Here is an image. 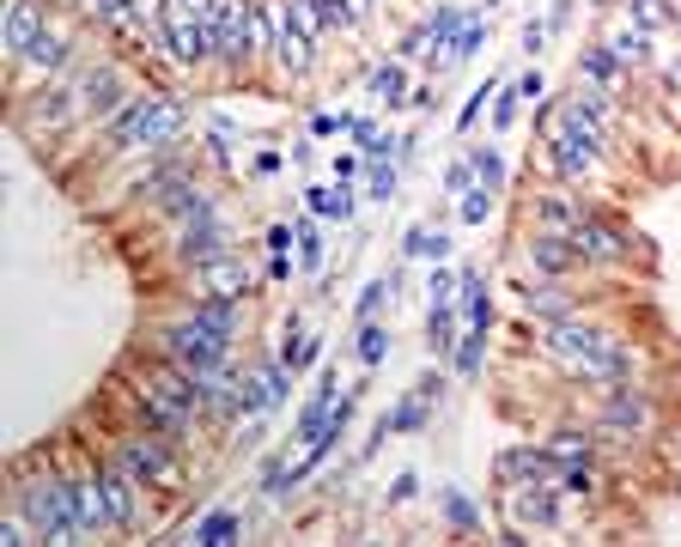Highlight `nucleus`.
I'll list each match as a JSON object with an SVG mask.
<instances>
[{
	"mask_svg": "<svg viewBox=\"0 0 681 547\" xmlns=\"http://www.w3.org/2000/svg\"><path fill=\"white\" fill-rule=\"evenodd\" d=\"M189 129V104L177 98V91H141V98H129V104L110 116L104 141L110 153H146V146H170L177 134Z\"/></svg>",
	"mask_w": 681,
	"mask_h": 547,
	"instance_id": "f257e3e1",
	"label": "nucleus"
},
{
	"mask_svg": "<svg viewBox=\"0 0 681 547\" xmlns=\"http://www.w3.org/2000/svg\"><path fill=\"white\" fill-rule=\"evenodd\" d=\"M232 347L237 341L225 335L220 323H208L201 311H189V316H177V323L158 335V353H165L170 365H183V371H196V378H208L213 365H225L232 359Z\"/></svg>",
	"mask_w": 681,
	"mask_h": 547,
	"instance_id": "f03ea898",
	"label": "nucleus"
},
{
	"mask_svg": "<svg viewBox=\"0 0 681 547\" xmlns=\"http://www.w3.org/2000/svg\"><path fill=\"white\" fill-rule=\"evenodd\" d=\"M19 511L43 529V542H86L67 475H31V481H19Z\"/></svg>",
	"mask_w": 681,
	"mask_h": 547,
	"instance_id": "7ed1b4c3",
	"label": "nucleus"
},
{
	"mask_svg": "<svg viewBox=\"0 0 681 547\" xmlns=\"http://www.w3.org/2000/svg\"><path fill=\"white\" fill-rule=\"evenodd\" d=\"M657 420V402L645 390H633L627 378L621 383H603V402H596V432H609V438H645Z\"/></svg>",
	"mask_w": 681,
	"mask_h": 547,
	"instance_id": "20e7f679",
	"label": "nucleus"
},
{
	"mask_svg": "<svg viewBox=\"0 0 681 547\" xmlns=\"http://www.w3.org/2000/svg\"><path fill=\"white\" fill-rule=\"evenodd\" d=\"M98 487H104V505H110V529H122V535H129V529H141V499H134V493H141V475H134L129 469V462H122V456H116V462H98Z\"/></svg>",
	"mask_w": 681,
	"mask_h": 547,
	"instance_id": "39448f33",
	"label": "nucleus"
},
{
	"mask_svg": "<svg viewBox=\"0 0 681 547\" xmlns=\"http://www.w3.org/2000/svg\"><path fill=\"white\" fill-rule=\"evenodd\" d=\"M275 55L287 62V74H311L316 67V37H311V7L304 0H280V37H275Z\"/></svg>",
	"mask_w": 681,
	"mask_h": 547,
	"instance_id": "423d86ee",
	"label": "nucleus"
},
{
	"mask_svg": "<svg viewBox=\"0 0 681 547\" xmlns=\"http://www.w3.org/2000/svg\"><path fill=\"white\" fill-rule=\"evenodd\" d=\"M116 456L129 462L134 475H141L146 487L177 481V456H170V438H158V432H129V438H116Z\"/></svg>",
	"mask_w": 681,
	"mask_h": 547,
	"instance_id": "0eeeda50",
	"label": "nucleus"
},
{
	"mask_svg": "<svg viewBox=\"0 0 681 547\" xmlns=\"http://www.w3.org/2000/svg\"><path fill=\"white\" fill-rule=\"evenodd\" d=\"M566 237H572L578 261H590V268H609V261H627L633 249H639L627 232H621V225H609V220H590V213H584V220H578Z\"/></svg>",
	"mask_w": 681,
	"mask_h": 547,
	"instance_id": "6e6552de",
	"label": "nucleus"
},
{
	"mask_svg": "<svg viewBox=\"0 0 681 547\" xmlns=\"http://www.w3.org/2000/svg\"><path fill=\"white\" fill-rule=\"evenodd\" d=\"M493 481L517 493L529 481H560V462L548 456V444H511V450L493 456Z\"/></svg>",
	"mask_w": 681,
	"mask_h": 547,
	"instance_id": "1a4fd4ad",
	"label": "nucleus"
},
{
	"mask_svg": "<svg viewBox=\"0 0 681 547\" xmlns=\"http://www.w3.org/2000/svg\"><path fill=\"white\" fill-rule=\"evenodd\" d=\"M542 341H548V353H560L566 365H590L596 353L609 347V335L603 328H590V323H578V316H560V323H542Z\"/></svg>",
	"mask_w": 681,
	"mask_h": 547,
	"instance_id": "9d476101",
	"label": "nucleus"
},
{
	"mask_svg": "<svg viewBox=\"0 0 681 547\" xmlns=\"http://www.w3.org/2000/svg\"><path fill=\"white\" fill-rule=\"evenodd\" d=\"M74 91H79V110L86 116H116L122 104H129V86H122V67H86V74L74 79Z\"/></svg>",
	"mask_w": 681,
	"mask_h": 547,
	"instance_id": "9b49d317",
	"label": "nucleus"
},
{
	"mask_svg": "<svg viewBox=\"0 0 681 547\" xmlns=\"http://www.w3.org/2000/svg\"><path fill=\"white\" fill-rule=\"evenodd\" d=\"M43 31H49V7L43 0H7L0 7V43H7V55H25Z\"/></svg>",
	"mask_w": 681,
	"mask_h": 547,
	"instance_id": "f8f14e48",
	"label": "nucleus"
},
{
	"mask_svg": "<svg viewBox=\"0 0 681 547\" xmlns=\"http://www.w3.org/2000/svg\"><path fill=\"white\" fill-rule=\"evenodd\" d=\"M196 287H201V299H249V261L225 249V256L196 268Z\"/></svg>",
	"mask_w": 681,
	"mask_h": 547,
	"instance_id": "ddd939ff",
	"label": "nucleus"
},
{
	"mask_svg": "<svg viewBox=\"0 0 681 547\" xmlns=\"http://www.w3.org/2000/svg\"><path fill=\"white\" fill-rule=\"evenodd\" d=\"M529 268H536L542 280H566V274L584 268V261H578V249H572L566 232H536L529 237Z\"/></svg>",
	"mask_w": 681,
	"mask_h": 547,
	"instance_id": "4468645a",
	"label": "nucleus"
},
{
	"mask_svg": "<svg viewBox=\"0 0 681 547\" xmlns=\"http://www.w3.org/2000/svg\"><path fill=\"white\" fill-rule=\"evenodd\" d=\"M225 249H232V232L220 225V213H213V220H189L183 237H177V256H183L189 268H201V261L225 256Z\"/></svg>",
	"mask_w": 681,
	"mask_h": 547,
	"instance_id": "2eb2a0df",
	"label": "nucleus"
},
{
	"mask_svg": "<svg viewBox=\"0 0 681 547\" xmlns=\"http://www.w3.org/2000/svg\"><path fill=\"white\" fill-rule=\"evenodd\" d=\"M511 505H517V523H524V529H554V523H560V481H529V487H517V493H511Z\"/></svg>",
	"mask_w": 681,
	"mask_h": 547,
	"instance_id": "dca6fc26",
	"label": "nucleus"
},
{
	"mask_svg": "<svg viewBox=\"0 0 681 547\" xmlns=\"http://www.w3.org/2000/svg\"><path fill=\"white\" fill-rule=\"evenodd\" d=\"M134 408H141V426H146V432H158V438H170V444L183 438V432H189V420H196L189 408L165 402V395H153V390H141V395H134Z\"/></svg>",
	"mask_w": 681,
	"mask_h": 547,
	"instance_id": "f3484780",
	"label": "nucleus"
},
{
	"mask_svg": "<svg viewBox=\"0 0 681 547\" xmlns=\"http://www.w3.org/2000/svg\"><path fill=\"white\" fill-rule=\"evenodd\" d=\"M366 91H371V104H383V110H402L408 104V62H383V67H371V79H366Z\"/></svg>",
	"mask_w": 681,
	"mask_h": 547,
	"instance_id": "a211bd4d",
	"label": "nucleus"
},
{
	"mask_svg": "<svg viewBox=\"0 0 681 547\" xmlns=\"http://www.w3.org/2000/svg\"><path fill=\"white\" fill-rule=\"evenodd\" d=\"M74 511H79V529H86V535L110 529V505H104L98 475H79V481H74Z\"/></svg>",
	"mask_w": 681,
	"mask_h": 547,
	"instance_id": "6ab92c4d",
	"label": "nucleus"
},
{
	"mask_svg": "<svg viewBox=\"0 0 681 547\" xmlns=\"http://www.w3.org/2000/svg\"><path fill=\"white\" fill-rule=\"evenodd\" d=\"M469 328H493V292H487V274L481 268H462V292H457Z\"/></svg>",
	"mask_w": 681,
	"mask_h": 547,
	"instance_id": "aec40b11",
	"label": "nucleus"
},
{
	"mask_svg": "<svg viewBox=\"0 0 681 547\" xmlns=\"http://www.w3.org/2000/svg\"><path fill=\"white\" fill-rule=\"evenodd\" d=\"M74 110H79V91L74 86H49V91H37V98H31V122H43V129H67V122H74Z\"/></svg>",
	"mask_w": 681,
	"mask_h": 547,
	"instance_id": "412c9836",
	"label": "nucleus"
},
{
	"mask_svg": "<svg viewBox=\"0 0 681 547\" xmlns=\"http://www.w3.org/2000/svg\"><path fill=\"white\" fill-rule=\"evenodd\" d=\"M457 304H426V353L433 359H450L457 353Z\"/></svg>",
	"mask_w": 681,
	"mask_h": 547,
	"instance_id": "4be33fe9",
	"label": "nucleus"
},
{
	"mask_svg": "<svg viewBox=\"0 0 681 547\" xmlns=\"http://www.w3.org/2000/svg\"><path fill=\"white\" fill-rule=\"evenodd\" d=\"M524 311L542 323H560V316H572V299H566L560 280H536V287H524Z\"/></svg>",
	"mask_w": 681,
	"mask_h": 547,
	"instance_id": "5701e85b",
	"label": "nucleus"
},
{
	"mask_svg": "<svg viewBox=\"0 0 681 547\" xmlns=\"http://www.w3.org/2000/svg\"><path fill=\"white\" fill-rule=\"evenodd\" d=\"M19 62H31V67H37V74H62V67L74 62V43H67L62 31H43V37L31 43V49L19 55Z\"/></svg>",
	"mask_w": 681,
	"mask_h": 547,
	"instance_id": "b1692460",
	"label": "nucleus"
},
{
	"mask_svg": "<svg viewBox=\"0 0 681 547\" xmlns=\"http://www.w3.org/2000/svg\"><path fill=\"white\" fill-rule=\"evenodd\" d=\"M487 335H493V328H462L457 353H450V371H457V378H481V365H487Z\"/></svg>",
	"mask_w": 681,
	"mask_h": 547,
	"instance_id": "393cba45",
	"label": "nucleus"
},
{
	"mask_svg": "<svg viewBox=\"0 0 681 547\" xmlns=\"http://www.w3.org/2000/svg\"><path fill=\"white\" fill-rule=\"evenodd\" d=\"M304 208L323 213V220H354V182H340V189H304Z\"/></svg>",
	"mask_w": 681,
	"mask_h": 547,
	"instance_id": "a878e982",
	"label": "nucleus"
},
{
	"mask_svg": "<svg viewBox=\"0 0 681 547\" xmlns=\"http://www.w3.org/2000/svg\"><path fill=\"white\" fill-rule=\"evenodd\" d=\"M237 529H244V523H237V511H208V517L189 529V542H201V547H232Z\"/></svg>",
	"mask_w": 681,
	"mask_h": 547,
	"instance_id": "bb28decb",
	"label": "nucleus"
},
{
	"mask_svg": "<svg viewBox=\"0 0 681 547\" xmlns=\"http://www.w3.org/2000/svg\"><path fill=\"white\" fill-rule=\"evenodd\" d=\"M390 328L378 323V316H371V323H359V335H354V353H359V365H366V371H378L383 359H390Z\"/></svg>",
	"mask_w": 681,
	"mask_h": 547,
	"instance_id": "cd10ccee",
	"label": "nucleus"
},
{
	"mask_svg": "<svg viewBox=\"0 0 681 547\" xmlns=\"http://www.w3.org/2000/svg\"><path fill=\"white\" fill-rule=\"evenodd\" d=\"M542 444H548V456L560 462V469H566V462H590V450H596V438L578 432V426H560L554 438H542Z\"/></svg>",
	"mask_w": 681,
	"mask_h": 547,
	"instance_id": "c85d7f7f",
	"label": "nucleus"
},
{
	"mask_svg": "<svg viewBox=\"0 0 681 547\" xmlns=\"http://www.w3.org/2000/svg\"><path fill=\"white\" fill-rule=\"evenodd\" d=\"M438 511H445V523L457 535H481V511H475V499L462 493V487H445V499H438Z\"/></svg>",
	"mask_w": 681,
	"mask_h": 547,
	"instance_id": "c756f323",
	"label": "nucleus"
},
{
	"mask_svg": "<svg viewBox=\"0 0 681 547\" xmlns=\"http://www.w3.org/2000/svg\"><path fill=\"white\" fill-rule=\"evenodd\" d=\"M402 256H420V261H445V256H450V232H438V225H414V232L402 237Z\"/></svg>",
	"mask_w": 681,
	"mask_h": 547,
	"instance_id": "7c9ffc66",
	"label": "nucleus"
},
{
	"mask_svg": "<svg viewBox=\"0 0 681 547\" xmlns=\"http://www.w3.org/2000/svg\"><path fill=\"white\" fill-rule=\"evenodd\" d=\"M578 220H584V213L566 196H536V232H572Z\"/></svg>",
	"mask_w": 681,
	"mask_h": 547,
	"instance_id": "2f4dec72",
	"label": "nucleus"
},
{
	"mask_svg": "<svg viewBox=\"0 0 681 547\" xmlns=\"http://www.w3.org/2000/svg\"><path fill=\"white\" fill-rule=\"evenodd\" d=\"M609 49H615V62H621V67H651V37H645L639 25L615 31V37H609Z\"/></svg>",
	"mask_w": 681,
	"mask_h": 547,
	"instance_id": "473e14b6",
	"label": "nucleus"
},
{
	"mask_svg": "<svg viewBox=\"0 0 681 547\" xmlns=\"http://www.w3.org/2000/svg\"><path fill=\"white\" fill-rule=\"evenodd\" d=\"M627 25H639V31H645V37H651V31H676V25H681V19H676V13H669L663 0H627Z\"/></svg>",
	"mask_w": 681,
	"mask_h": 547,
	"instance_id": "72a5a7b5",
	"label": "nucleus"
},
{
	"mask_svg": "<svg viewBox=\"0 0 681 547\" xmlns=\"http://www.w3.org/2000/svg\"><path fill=\"white\" fill-rule=\"evenodd\" d=\"M280 359L292 365V378H299V371H311L316 359H323V341L316 335H299V323L287 328V347H280Z\"/></svg>",
	"mask_w": 681,
	"mask_h": 547,
	"instance_id": "f704fd0d",
	"label": "nucleus"
},
{
	"mask_svg": "<svg viewBox=\"0 0 681 547\" xmlns=\"http://www.w3.org/2000/svg\"><path fill=\"white\" fill-rule=\"evenodd\" d=\"M383 420H390V432H426L433 426V402H426V395H408V402H395Z\"/></svg>",
	"mask_w": 681,
	"mask_h": 547,
	"instance_id": "c9c22d12",
	"label": "nucleus"
},
{
	"mask_svg": "<svg viewBox=\"0 0 681 547\" xmlns=\"http://www.w3.org/2000/svg\"><path fill=\"white\" fill-rule=\"evenodd\" d=\"M395 182H402L395 158H366V196L371 201H395Z\"/></svg>",
	"mask_w": 681,
	"mask_h": 547,
	"instance_id": "e433bc0d",
	"label": "nucleus"
},
{
	"mask_svg": "<svg viewBox=\"0 0 681 547\" xmlns=\"http://www.w3.org/2000/svg\"><path fill=\"white\" fill-rule=\"evenodd\" d=\"M196 311L208 316V323H220L225 335H244V299H196Z\"/></svg>",
	"mask_w": 681,
	"mask_h": 547,
	"instance_id": "4c0bfd02",
	"label": "nucleus"
},
{
	"mask_svg": "<svg viewBox=\"0 0 681 547\" xmlns=\"http://www.w3.org/2000/svg\"><path fill=\"white\" fill-rule=\"evenodd\" d=\"M578 74H584L590 86H603V91H609V79L621 74V62H615V49H609V43H596V49L578 55Z\"/></svg>",
	"mask_w": 681,
	"mask_h": 547,
	"instance_id": "58836bf2",
	"label": "nucleus"
},
{
	"mask_svg": "<svg viewBox=\"0 0 681 547\" xmlns=\"http://www.w3.org/2000/svg\"><path fill=\"white\" fill-rule=\"evenodd\" d=\"M402 287V274H383V280H371L366 292H359V304H354V323H371V316L383 311V304H390V292Z\"/></svg>",
	"mask_w": 681,
	"mask_h": 547,
	"instance_id": "ea45409f",
	"label": "nucleus"
},
{
	"mask_svg": "<svg viewBox=\"0 0 681 547\" xmlns=\"http://www.w3.org/2000/svg\"><path fill=\"white\" fill-rule=\"evenodd\" d=\"M469 165L487 189H505V153H499V146H469Z\"/></svg>",
	"mask_w": 681,
	"mask_h": 547,
	"instance_id": "a19ab883",
	"label": "nucleus"
},
{
	"mask_svg": "<svg viewBox=\"0 0 681 547\" xmlns=\"http://www.w3.org/2000/svg\"><path fill=\"white\" fill-rule=\"evenodd\" d=\"M493 196H499V189H487V182H475L469 196L457 201V220H462V225H487V220H493Z\"/></svg>",
	"mask_w": 681,
	"mask_h": 547,
	"instance_id": "79ce46f5",
	"label": "nucleus"
},
{
	"mask_svg": "<svg viewBox=\"0 0 681 547\" xmlns=\"http://www.w3.org/2000/svg\"><path fill=\"white\" fill-rule=\"evenodd\" d=\"M311 7V25L323 31V37H340V31H354L347 25V13H340V0H304Z\"/></svg>",
	"mask_w": 681,
	"mask_h": 547,
	"instance_id": "37998d69",
	"label": "nucleus"
},
{
	"mask_svg": "<svg viewBox=\"0 0 681 547\" xmlns=\"http://www.w3.org/2000/svg\"><path fill=\"white\" fill-rule=\"evenodd\" d=\"M299 274H323V232L299 220Z\"/></svg>",
	"mask_w": 681,
	"mask_h": 547,
	"instance_id": "c03bdc74",
	"label": "nucleus"
},
{
	"mask_svg": "<svg viewBox=\"0 0 681 547\" xmlns=\"http://www.w3.org/2000/svg\"><path fill=\"white\" fill-rule=\"evenodd\" d=\"M517 104H524V91H517V79L493 91V134H505L511 122H517Z\"/></svg>",
	"mask_w": 681,
	"mask_h": 547,
	"instance_id": "a18cd8bd",
	"label": "nucleus"
},
{
	"mask_svg": "<svg viewBox=\"0 0 681 547\" xmlns=\"http://www.w3.org/2000/svg\"><path fill=\"white\" fill-rule=\"evenodd\" d=\"M596 487H603V481H596V469H590V462H566V469H560V493H578V499H590Z\"/></svg>",
	"mask_w": 681,
	"mask_h": 547,
	"instance_id": "49530a36",
	"label": "nucleus"
},
{
	"mask_svg": "<svg viewBox=\"0 0 681 547\" xmlns=\"http://www.w3.org/2000/svg\"><path fill=\"white\" fill-rule=\"evenodd\" d=\"M487 49V19L475 13L469 25H462V37H457V49H450V62H475V55Z\"/></svg>",
	"mask_w": 681,
	"mask_h": 547,
	"instance_id": "de8ad7c7",
	"label": "nucleus"
},
{
	"mask_svg": "<svg viewBox=\"0 0 681 547\" xmlns=\"http://www.w3.org/2000/svg\"><path fill=\"white\" fill-rule=\"evenodd\" d=\"M475 182H481V177H475V165H469V153H462L457 158V165H445V196H469V189H475Z\"/></svg>",
	"mask_w": 681,
	"mask_h": 547,
	"instance_id": "09e8293b",
	"label": "nucleus"
},
{
	"mask_svg": "<svg viewBox=\"0 0 681 547\" xmlns=\"http://www.w3.org/2000/svg\"><path fill=\"white\" fill-rule=\"evenodd\" d=\"M493 91H499V86H493V79H487V86H475V98H469V104L457 110V129H462V134H469L475 122H481V110H487V98H493Z\"/></svg>",
	"mask_w": 681,
	"mask_h": 547,
	"instance_id": "8fccbe9b",
	"label": "nucleus"
},
{
	"mask_svg": "<svg viewBox=\"0 0 681 547\" xmlns=\"http://www.w3.org/2000/svg\"><path fill=\"white\" fill-rule=\"evenodd\" d=\"M263 244H268V256H292V249H299V225H287V220H280V225H268V237H263Z\"/></svg>",
	"mask_w": 681,
	"mask_h": 547,
	"instance_id": "3c124183",
	"label": "nucleus"
},
{
	"mask_svg": "<svg viewBox=\"0 0 681 547\" xmlns=\"http://www.w3.org/2000/svg\"><path fill=\"white\" fill-rule=\"evenodd\" d=\"M340 129H347V141H354V146H371V141H378V116H340Z\"/></svg>",
	"mask_w": 681,
	"mask_h": 547,
	"instance_id": "603ef678",
	"label": "nucleus"
},
{
	"mask_svg": "<svg viewBox=\"0 0 681 547\" xmlns=\"http://www.w3.org/2000/svg\"><path fill=\"white\" fill-rule=\"evenodd\" d=\"M366 177V153H340L335 158V182H359Z\"/></svg>",
	"mask_w": 681,
	"mask_h": 547,
	"instance_id": "864d4df0",
	"label": "nucleus"
},
{
	"mask_svg": "<svg viewBox=\"0 0 681 547\" xmlns=\"http://www.w3.org/2000/svg\"><path fill=\"white\" fill-rule=\"evenodd\" d=\"M414 493H420V475H414V469H402V475H395V487H390V505H408Z\"/></svg>",
	"mask_w": 681,
	"mask_h": 547,
	"instance_id": "5fc2aeb1",
	"label": "nucleus"
},
{
	"mask_svg": "<svg viewBox=\"0 0 681 547\" xmlns=\"http://www.w3.org/2000/svg\"><path fill=\"white\" fill-rule=\"evenodd\" d=\"M542 43H548V25L529 19V25H524V55H542Z\"/></svg>",
	"mask_w": 681,
	"mask_h": 547,
	"instance_id": "6e6d98bb",
	"label": "nucleus"
},
{
	"mask_svg": "<svg viewBox=\"0 0 681 547\" xmlns=\"http://www.w3.org/2000/svg\"><path fill=\"white\" fill-rule=\"evenodd\" d=\"M328 134H340V116H328V110H316V116H311V141H328Z\"/></svg>",
	"mask_w": 681,
	"mask_h": 547,
	"instance_id": "4d7b16f0",
	"label": "nucleus"
},
{
	"mask_svg": "<svg viewBox=\"0 0 681 547\" xmlns=\"http://www.w3.org/2000/svg\"><path fill=\"white\" fill-rule=\"evenodd\" d=\"M414 395H426V402H438V395H445V378H438V371H426V378L414 383Z\"/></svg>",
	"mask_w": 681,
	"mask_h": 547,
	"instance_id": "13d9d810",
	"label": "nucleus"
},
{
	"mask_svg": "<svg viewBox=\"0 0 681 547\" xmlns=\"http://www.w3.org/2000/svg\"><path fill=\"white\" fill-rule=\"evenodd\" d=\"M517 91H524V98H542V74H536V67H529V74H517Z\"/></svg>",
	"mask_w": 681,
	"mask_h": 547,
	"instance_id": "bf43d9fd",
	"label": "nucleus"
},
{
	"mask_svg": "<svg viewBox=\"0 0 681 547\" xmlns=\"http://www.w3.org/2000/svg\"><path fill=\"white\" fill-rule=\"evenodd\" d=\"M663 86H669V98H681V55L663 67Z\"/></svg>",
	"mask_w": 681,
	"mask_h": 547,
	"instance_id": "052dcab7",
	"label": "nucleus"
},
{
	"mask_svg": "<svg viewBox=\"0 0 681 547\" xmlns=\"http://www.w3.org/2000/svg\"><path fill=\"white\" fill-rule=\"evenodd\" d=\"M268 280H292V261L287 256H268Z\"/></svg>",
	"mask_w": 681,
	"mask_h": 547,
	"instance_id": "680f3d73",
	"label": "nucleus"
},
{
	"mask_svg": "<svg viewBox=\"0 0 681 547\" xmlns=\"http://www.w3.org/2000/svg\"><path fill=\"white\" fill-rule=\"evenodd\" d=\"M280 170V153H256V177H275Z\"/></svg>",
	"mask_w": 681,
	"mask_h": 547,
	"instance_id": "e2e57ef3",
	"label": "nucleus"
}]
</instances>
